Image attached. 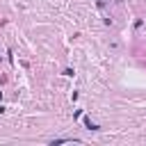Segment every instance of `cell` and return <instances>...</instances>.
Segmentation results:
<instances>
[{"label": "cell", "mask_w": 146, "mask_h": 146, "mask_svg": "<svg viewBox=\"0 0 146 146\" xmlns=\"http://www.w3.org/2000/svg\"><path fill=\"white\" fill-rule=\"evenodd\" d=\"M98 5H100V7H105V5H107V0H98Z\"/></svg>", "instance_id": "7a4b0ae2"}, {"label": "cell", "mask_w": 146, "mask_h": 146, "mask_svg": "<svg viewBox=\"0 0 146 146\" xmlns=\"http://www.w3.org/2000/svg\"><path fill=\"white\" fill-rule=\"evenodd\" d=\"M84 123H87V128H89V130H98V125H96L91 119H84Z\"/></svg>", "instance_id": "6da1fadb"}]
</instances>
